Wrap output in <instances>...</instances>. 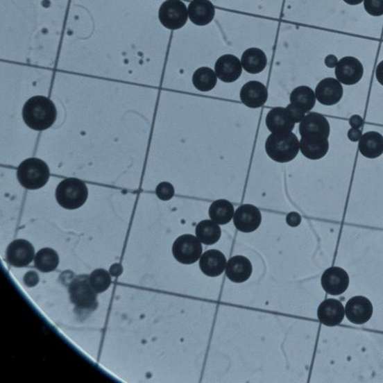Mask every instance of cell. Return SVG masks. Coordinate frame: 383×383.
Returning a JSON list of instances; mask_svg holds the SVG:
<instances>
[{
    "label": "cell",
    "instance_id": "obj_36",
    "mask_svg": "<svg viewBox=\"0 0 383 383\" xmlns=\"http://www.w3.org/2000/svg\"><path fill=\"white\" fill-rule=\"evenodd\" d=\"M348 136L349 139L352 142L359 141L362 136L361 130L358 128H351L348 131Z\"/></svg>",
    "mask_w": 383,
    "mask_h": 383
},
{
    "label": "cell",
    "instance_id": "obj_15",
    "mask_svg": "<svg viewBox=\"0 0 383 383\" xmlns=\"http://www.w3.org/2000/svg\"><path fill=\"white\" fill-rule=\"evenodd\" d=\"M343 93L341 83L331 78L321 80L315 90L316 99L325 106L338 103L343 97Z\"/></svg>",
    "mask_w": 383,
    "mask_h": 383
},
{
    "label": "cell",
    "instance_id": "obj_16",
    "mask_svg": "<svg viewBox=\"0 0 383 383\" xmlns=\"http://www.w3.org/2000/svg\"><path fill=\"white\" fill-rule=\"evenodd\" d=\"M295 121L287 108H275L268 112L266 127L272 133H291L295 127Z\"/></svg>",
    "mask_w": 383,
    "mask_h": 383
},
{
    "label": "cell",
    "instance_id": "obj_35",
    "mask_svg": "<svg viewBox=\"0 0 383 383\" xmlns=\"http://www.w3.org/2000/svg\"><path fill=\"white\" fill-rule=\"evenodd\" d=\"M24 283L28 287H33L37 284L38 280H40V279H38V276L36 273L28 272L24 276Z\"/></svg>",
    "mask_w": 383,
    "mask_h": 383
},
{
    "label": "cell",
    "instance_id": "obj_31",
    "mask_svg": "<svg viewBox=\"0 0 383 383\" xmlns=\"http://www.w3.org/2000/svg\"><path fill=\"white\" fill-rule=\"evenodd\" d=\"M366 11L372 16L383 15V0H364Z\"/></svg>",
    "mask_w": 383,
    "mask_h": 383
},
{
    "label": "cell",
    "instance_id": "obj_4",
    "mask_svg": "<svg viewBox=\"0 0 383 383\" xmlns=\"http://www.w3.org/2000/svg\"><path fill=\"white\" fill-rule=\"evenodd\" d=\"M17 176L20 184L28 189L43 187L50 178V169L46 162L37 158L24 160L19 166Z\"/></svg>",
    "mask_w": 383,
    "mask_h": 383
},
{
    "label": "cell",
    "instance_id": "obj_7",
    "mask_svg": "<svg viewBox=\"0 0 383 383\" xmlns=\"http://www.w3.org/2000/svg\"><path fill=\"white\" fill-rule=\"evenodd\" d=\"M188 9L180 0H167L159 10V20L162 26L171 31H176L186 24Z\"/></svg>",
    "mask_w": 383,
    "mask_h": 383
},
{
    "label": "cell",
    "instance_id": "obj_37",
    "mask_svg": "<svg viewBox=\"0 0 383 383\" xmlns=\"http://www.w3.org/2000/svg\"><path fill=\"white\" fill-rule=\"evenodd\" d=\"M350 124L352 128H358L360 129L363 126V119L361 117L352 116L350 119Z\"/></svg>",
    "mask_w": 383,
    "mask_h": 383
},
{
    "label": "cell",
    "instance_id": "obj_13",
    "mask_svg": "<svg viewBox=\"0 0 383 383\" xmlns=\"http://www.w3.org/2000/svg\"><path fill=\"white\" fill-rule=\"evenodd\" d=\"M346 313L350 322L355 324L366 323L372 317L373 305L365 296H354L347 303Z\"/></svg>",
    "mask_w": 383,
    "mask_h": 383
},
{
    "label": "cell",
    "instance_id": "obj_3",
    "mask_svg": "<svg viewBox=\"0 0 383 383\" xmlns=\"http://www.w3.org/2000/svg\"><path fill=\"white\" fill-rule=\"evenodd\" d=\"M87 186L80 179L67 178L60 182L56 191V198L65 209L75 210L82 207L87 200Z\"/></svg>",
    "mask_w": 383,
    "mask_h": 383
},
{
    "label": "cell",
    "instance_id": "obj_33",
    "mask_svg": "<svg viewBox=\"0 0 383 383\" xmlns=\"http://www.w3.org/2000/svg\"><path fill=\"white\" fill-rule=\"evenodd\" d=\"M286 108L290 112L296 123H300L305 117V112L293 106L291 103L289 104Z\"/></svg>",
    "mask_w": 383,
    "mask_h": 383
},
{
    "label": "cell",
    "instance_id": "obj_8",
    "mask_svg": "<svg viewBox=\"0 0 383 383\" xmlns=\"http://www.w3.org/2000/svg\"><path fill=\"white\" fill-rule=\"evenodd\" d=\"M172 253L176 259L184 264L196 263L203 253V246L199 239L194 235H185L177 238Z\"/></svg>",
    "mask_w": 383,
    "mask_h": 383
},
{
    "label": "cell",
    "instance_id": "obj_32",
    "mask_svg": "<svg viewBox=\"0 0 383 383\" xmlns=\"http://www.w3.org/2000/svg\"><path fill=\"white\" fill-rule=\"evenodd\" d=\"M158 197L162 201H169L175 195V188L168 182H162L156 188Z\"/></svg>",
    "mask_w": 383,
    "mask_h": 383
},
{
    "label": "cell",
    "instance_id": "obj_24",
    "mask_svg": "<svg viewBox=\"0 0 383 383\" xmlns=\"http://www.w3.org/2000/svg\"><path fill=\"white\" fill-rule=\"evenodd\" d=\"M235 215L233 205L227 200L219 199L215 201L209 208V216L218 225H225Z\"/></svg>",
    "mask_w": 383,
    "mask_h": 383
},
{
    "label": "cell",
    "instance_id": "obj_38",
    "mask_svg": "<svg viewBox=\"0 0 383 383\" xmlns=\"http://www.w3.org/2000/svg\"><path fill=\"white\" fill-rule=\"evenodd\" d=\"M325 63L329 68H334L338 64L337 57L334 55H330L325 58Z\"/></svg>",
    "mask_w": 383,
    "mask_h": 383
},
{
    "label": "cell",
    "instance_id": "obj_10",
    "mask_svg": "<svg viewBox=\"0 0 383 383\" xmlns=\"http://www.w3.org/2000/svg\"><path fill=\"white\" fill-rule=\"evenodd\" d=\"M348 273L339 266H332L325 271L321 278L323 290L330 295L337 296L346 292L349 286Z\"/></svg>",
    "mask_w": 383,
    "mask_h": 383
},
{
    "label": "cell",
    "instance_id": "obj_18",
    "mask_svg": "<svg viewBox=\"0 0 383 383\" xmlns=\"http://www.w3.org/2000/svg\"><path fill=\"white\" fill-rule=\"evenodd\" d=\"M346 315L342 303L334 299L324 300L318 309V318L321 323L327 327L340 324Z\"/></svg>",
    "mask_w": 383,
    "mask_h": 383
},
{
    "label": "cell",
    "instance_id": "obj_21",
    "mask_svg": "<svg viewBox=\"0 0 383 383\" xmlns=\"http://www.w3.org/2000/svg\"><path fill=\"white\" fill-rule=\"evenodd\" d=\"M226 264V258L221 252L212 250L201 257L199 266L201 271L206 275L216 277L224 272Z\"/></svg>",
    "mask_w": 383,
    "mask_h": 383
},
{
    "label": "cell",
    "instance_id": "obj_1",
    "mask_svg": "<svg viewBox=\"0 0 383 383\" xmlns=\"http://www.w3.org/2000/svg\"><path fill=\"white\" fill-rule=\"evenodd\" d=\"M56 116L54 103L44 96H35L28 99L23 108V118L26 126L37 131L50 128Z\"/></svg>",
    "mask_w": 383,
    "mask_h": 383
},
{
    "label": "cell",
    "instance_id": "obj_26",
    "mask_svg": "<svg viewBox=\"0 0 383 383\" xmlns=\"http://www.w3.org/2000/svg\"><path fill=\"white\" fill-rule=\"evenodd\" d=\"M316 99H317L314 91L304 85L293 90L290 97L291 103L305 113L314 108Z\"/></svg>",
    "mask_w": 383,
    "mask_h": 383
},
{
    "label": "cell",
    "instance_id": "obj_19",
    "mask_svg": "<svg viewBox=\"0 0 383 383\" xmlns=\"http://www.w3.org/2000/svg\"><path fill=\"white\" fill-rule=\"evenodd\" d=\"M225 273L232 282L242 283L250 279L253 273V265L246 257L237 255L230 258Z\"/></svg>",
    "mask_w": 383,
    "mask_h": 383
},
{
    "label": "cell",
    "instance_id": "obj_20",
    "mask_svg": "<svg viewBox=\"0 0 383 383\" xmlns=\"http://www.w3.org/2000/svg\"><path fill=\"white\" fill-rule=\"evenodd\" d=\"M189 20L197 26H206L213 21L215 8L209 0H194L188 7Z\"/></svg>",
    "mask_w": 383,
    "mask_h": 383
},
{
    "label": "cell",
    "instance_id": "obj_22",
    "mask_svg": "<svg viewBox=\"0 0 383 383\" xmlns=\"http://www.w3.org/2000/svg\"><path fill=\"white\" fill-rule=\"evenodd\" d=\"M359 149L361 154L369 159H375L383 154V136L378 132L369 131L363 134Z\"/></svg>",
    "mask_w": 383,
    "mask_h": 383
},
{
    "label": "cell",
    "instance_id": "obj_23",
    "mask_svg": "<svg viewBox=\"0 0 383 383\" xmlns=\"http://www.w3.org/2000/svg\"><path fill=\"white\" fill-rule=\"evenodd\" d=\"M244 69L250 74H256L262 72L267 65L265 53L258 48H250L246 50L241 58Z\"/></svg>",
    "mask_w": 383,
    "mask_h": 383
},
{
    "label": "cell",
    "instance_id": "obj_17",
    "mask_svg": "<svg viewBox=\"0 0 383 383\" xmlns=\"http://www.w3.org/2000/svg\"><path fill=\"white\" fill-rule=\"evenodd\" d=\"M239 97L246 107L257 109L262 107L266 102L268 92L262 83L250 81L243 86Z\"/></svg>",
    "mask_w": 383,
    "mask_h": 383
},
{
    "label": "cell",
    "instance_id": "obj_5",
    "mask_svg": "<svg viewBox=\"0 0 383 383\" xmlns=\"http://www.w3.org/2000/svg\"><path fill=\"white\" fill-rule=\"evenodd\" d=\"M69 291L71 302L80 312H93L97 308V292L93 289L90 276L80 275L71 282Z\"/></svg>",
    "mask_w": 383,
    "mask_h": 383
},
{
    "label": "cell",
    "instance_id": "obj_6",
    "mask_svg": "<svg viewBox=\"0 0 383 383\" xmlns=\"http://www.w3.org/2000/svg\"><path fill=\"white\" fill-rule=\"evenodd\" d=\"M301 139L308 142H323L330 135V126L323 114L311 112L300 124Z\"/></svg>",
    "mask_w": 383,
    "mask_h": 383
},
{
    "label": "cell",
    "instance_id": "obj_30",
    "mask_svg": "<svg viewBox=\"0 0 383 383\" xmlns=\"http://www.w3.org/2000/svg\"><path fill=\"white\" fill-rule=\"evenodd\" d=\"M90 281L96 292L103 293L106 291L112 284L111 275L105 270H95L90 275Z\"/></svg>",
    "mask_w": 383,
    "mask_h": 383
},
{
    "label": "cell",
    "instance_id": "obj_28",
    "mask_svg": "<svg viewBox=\"0 0 383 383\" xmlns=\"http://www.w3.org/2000/svg\"><path fill=\"white\" fill-rule=\"evenodd\" d=\"M217 83V76L212 69L203 67L197 69L193 76L195 88L201 92L212 91Z\"/></svg>",
    "mask_w": 383,
    "mask_h": 383
},
{
    "label": "cell",
    "instance_id": "obj_34",
    "mask_svg": "<svg viewBox=\"0 0 383 383\" xmlns=\"http://www.w3.org/2000/svg\"><path fill=\"white\" fill-rule=\"evenodd\" d=\"M301 216L299 214L291 212L287 216L286 222L291 227L298 226L301 223Z\"/></svg>",
    "mask_w": 383,
    "mask_h": 383
},
{
    "label": "cell",
    "instance_id": "obj_40",
    "mask_svg": "<svg viewBox=\"0 0 383 383\" xmlns=\"http://www.w3.org/2000/svg\"><path fill=\"white\" fill-rule=\"evenodd\" d=\"M343 1L349 5L356 6L361 3L364 0H343Z\"/></svg>",
    "mask_w": 383,
    "mask_h": 383
},
{
    "label": "cell",
    "instance_id": "obj_14",
    "mask_svg": "<svg viewBox=\"0 0 383 383\" xmlns=\"http://www.w3.org/2000/svg\"><path fill=\"white\" fill-rule=\"evenodd\" d=\"M242 64L237 56L226 54L219 57L215 64L217 78L225 83L237 80L242 74Z\"/></svg>",
    "mask_w": 383,
    "mask_h": 383
},
{
    "label": "cell",
    "instance_id": "obj_29",
    "mask_svg": "<svg viewBox=\"0 0 383 383\" xmlns=\"http://www.w3.org/2000/svg\"><path fill=\"white\" fill-rule=\"evenodd\" d=\"M302 154L308 159L317 160L327 155L330 143L328 139L323 142H308L303 139L300 141Z\"/></svg>",
    "mask_w": 383,
    "mask_h": 383
},
{
    "label": "cell",
    "instance_id": "obj_9",
    "mask_svg": "<svg viewBox=\"0 0 383 383\" xmlns=\"http://www.w3.org/2000/svg\"><path fill=\"white\" fill-rule=\"evenodd\" d=\"M363 74V65L355 57H343L335 67L337 80L344 85L357 84L362 78Z\"/></svg>",
    "mask_w": 383,
    "mask_h": 383
},
{
    "label": "cell",
    "instance_id": "obj_2",
    "mask_svg": "<svg viewBox=\"0 0 383 383\" xmlns=\"http://www.w3.org/2000/svg\"><path fill=\"white\" fill-rule=\"evenodd\" d=\"M300 141L292 132L287 133H272L265 143L268 156L278 162H289L300 151Z\"/></svg>",
    "mask_w": 383,
    "mask_h": 383
},
{
    "label": "cell",
    "instance_id": "obj_39",
    "mask_svg": "<svg viewBox=\"0 0 383 383\" xmlns=\"http://www.w3.org/2000/svg\"><path fill=\"white\" fill-rule=\"evenodd\" d=\"M376 78L377 81L383 85V61L377 65V68L376 69Z\"/></svg>",
    "mask_w": 383,
    "mask_h": 383
},
{
    "label": "cell",
    "instance_id": "obj_25",
    "mask_svg": "<svg viewBox=\"0 0 383 383\" xmlns=\"http://www.w3.org/2000/svg\"><path fill=\"white\" fill-rule=\"evenodd\" d=\"M196 235L201 243L213 245L221 237V228L213 220H203L196 228Z\"/></svg>",
    "mask_w": 383,
    "mask_h": 383
},
{
    "label": "cell",
    "instance_id": "obj_11",
    "mask_svg": "<svg viewBox=\"0 0 383 383\" xmlns=\"http://www.w3.org/2000/svg\"><path fill=\"white\" fill-rule=\"evenodd\" d=\"M262 219L259 209L252 205H244L237 209L234 223L239 232L250 233L260 226Z\"/></svg>",
    "mask_w": 383,
    "mask_h": 383
},
{
    "label": "cell",
    "instance_id": "obj_12",
    "mask_svg": "<svg viewBox=\"0 0 383 383\" xmlns=\"http://www.w3.org/2000/svg\"><path fill=\"white\" fill-rule=\"evenodd\" d=\"M34 257V247L25 239H16L8 247L6 260L13 266H26L33 261Z\"/></svg>",
    "mask_w": 383,
    "mask_h": 383
},
{
    "label": "cell",
    "instance_id": "obj_27",
    "mask_svg": "<svg viewBox=\"0 0 383 383\" xmlns=\"http://www.w3.org/2000/svg\"><path fill=\"white\" fill-rule=\"evenodd\" d=\"M60 263L58 254L51 248H42L35 257V266L43 273L54 271Z\"/></svg>",
    "mask_w": 383,
    "mask_h": 383
}]
</instances>
